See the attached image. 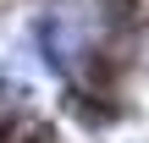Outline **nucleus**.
I'll use <instances>...</instances> for the list:
<instances>
[{"label": "nucleus", "instance_id": "f257e3e1", "mask_svg": "<svg viewBox=\"0 0 149 143\" xmlns=\"http://www.w3.org/2000/svg\"><path fill=\"white\" fill-rule=\"evenodd\" d=\"M66 110H72L83 127H94V132L122 121V105H116V99H100V94H83V88H72V94H66Z\"/></svg>", "mask_w": 149, "mask_h": 143}]
</instances>
